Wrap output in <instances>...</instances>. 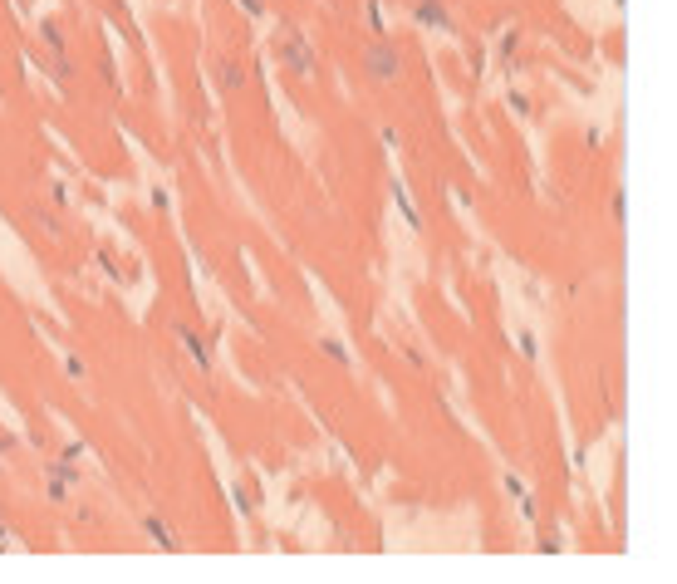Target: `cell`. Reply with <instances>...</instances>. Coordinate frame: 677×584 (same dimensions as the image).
<instances>
[{
	"mask_svg": "<svg viewBox=\"0 0 677 584\" xmlns=\"http://www.w3.org/2000/svg\"><path fill=\"white\" fill-rule=\"evenodd\" d=\"M275 59L290 69L294 79H314V74H319V54H314V44H309L294 25H280V30H275Z\"/></svg>",
	"mask_w": 677,
	"mask_h": 584,
	"instance_id": "obj_1",
	"label": "cell"
},
{
	"mask_svg": "<svg viewBox=\"0 0 677 584\" xmlns=\"http://www.w3.org/2000/svg\"><path fill=\"white\" fill-rule=\"evenodd\" d=\"M364 74H369V84H378V89L397 84V74H402V49H397L393 40H373V44L364 49Z\"/></svg>",
	"mask_w": 677,
	"mask_h": 584,
	"instance_id": "obj_2",
	"label": "cell"
},
{
	"mask_svg": "<svg viewBox=\"0 0 677 584\" xmlns=\"http://www.w3.org/2000/svg\"><path fill=\"white\" fill-rule=\"evenodd\" d=\"M25 226H30L35 236H44L49 246H64V236H69V231H64V216H59L54 206H44V201H30V206H25Z\"/></svg>",
	"mask_w": 677,
	"mask_h": 584,
	"instance_id": "obj_3",
	"label": "cell"
},
{
	"mask_svg": "<svg viewBox=\"0 0 677 584\" xmlns=\"http://www.w3.org/2000/svg\"><path fill=\"white\" fill-rule=\"evenodd\" d=\"M412 20L427 25V30H442V35L457 30V20H452V10H447L442 0H417V5H412Z\"/></svg>",
	"mask_w": 677,
	"mask_h": 584,
	"instance_id": "obj_4",
	"label": "cell"
},
{
	"mask_svg": "<svg viewBox=\"0 0 677 584\" xmlns=\"http://www.w3.org/2000/svg\"><path fill=\"white\" fill-rule=\"evenodd\" d=\"M211 74H216V84H221L226 94H241V89H246V79H251V74H246V64H241V59H231V54H221V59L211 64Z\"/></svg>",
	"mask_w": 677,
	"mask_h": 584,
	"instance_id": "obj_5",
	"label": "cell"
},
{
	"mask_svg": "<svg viewBox=\"0 0 677 584\" xmlns=\"http://www.w3.org/2000/svg\"><path fill=\"white\" fill-rule=\"evenodd\" d=\"M143 530H148V540H157V545H162L167 555H177V550H182L177 530L167 525V516H157V511H152V516H143Z\"/></svg>",
	"mask_w": 677,
	"mask_h": 584,
	"instance_id": "obj_6",
	"label": "cell"
},
{
	"mask_svg": "<svg viewBox=\"0 0 677 584\" xmlns=\"http://www.w3.org/2000/svg\"><path fill=\"white\" fill-rule=\"evenodd\" d=\"M177 344H182V354L192 359V364L201 369V374L211 369V349H206V339H196V334L187 329V324H177Z\"/></svg>",
	"mask_w": 677,
	"mask_h": 584,
	"instance_id": "obj_7",
	"label": "cell"
},
{
	"mask_svg": "<svg viewBox=\"0 0 677 584\" xmlns=\"http://www.w3.org/2000/svg\"><path fill=\"white\" fill-rule=\"evenodd\" d=\"M40 40H44V49H49V54H59V59L69 54V40H64V30H59L54 20H40Z\"/></svg>",
	"mask_w": 677,
	"mask_h": 584,
	"instance_id": "obj_8",
	"label": "cell"
},
{
	"mask_svg": "<svg viewBox=\"0 0 677 584\" xmlns=\"http://www.w3.org/2000/svg\"><path fill=\"white\" fill-rule=\"evenodd\" d=\"M393 201H397V211H402V221L412 226V231H422V216H417V206H412V196H407V187L393 177Z\"/></svg>",
	"mask_w": 677,
	"mask_h": 584,
	"instance_id": "obj_9",
	"label": "cell"
},
{
	"mask_svg": "<svg viewBox=\"0 0 677 584\" xmlns=\"http://www.w3.org/2000/svg\"><path fill=\"white\" fill-rule=\"evenodd\" d=\"M44 477H54V482H64V487H79V462L59 457V462H49V467H44Z\"/></svg>",
	"mask_w": 677,
	"mask_h": 584,
	"instance_id": "obj_10",
	"label": "cell"
},
{
	"mask_svg": "<svg viewBox=\"0 0 677 584\" xmlns=\"http://www.w3.org/2000/svg\"><path fill=\"white\" fill-rule=\"evenodd\" d=\"M535 550H540V555H560V550H565V540H560L555 530H540V535H535Z\"/></svg>",
	"mask_w": 677,
	"mask_h": 584,
	"instance_id": "obj_11",
	"label": "cell"
},
{
	"mask_svg": "<svg viewBox=\"0 0 677 584\" xmlns=\"http://www.w3.org/2000/svg\"><path fill=\"white\" fill-rule=\"evenodd\" d=\"M319 354H329V359H334V364H339V369H344V364H349V349H344V344H339V339H319Z\"/></svg>",
	"mask_w": 677,
	"mask_h": 584,
	"instance_id": "obj_12",
	"label": "cell"
},
{
	"mask_svg": "<svg viewBox=\"0 0 677 584\" xmlns=\"http://www.w3.org/2000/svg\"><path fill=\"white\" fill-rule=\"evenodd\" d=\"M505 103H510V113H515V118H530V94L510 89V94H505Z\"/></svg>",
	"mask_w": 677,
	"mask_h": 584,
	"instance_id": "obj_13",
	"label": "cell"
},
{
	"mask_svg": "<svg viewBox=\"0 0 677 584\" xmlns=\"http://www.w3.org/2000/svg\"><path fill=\"white\" fill-rule=\"evenodd\" d=\"M515 344H520V354H525V359H540V339H535L530 329H525V334H515Z\"/></svg>",
	"mask_w": 677,
	"mask_h": 584,
	"instance_id": "obj_14",
	"label": "cell"
},
{
	"mask_svg": "<svg viewBox=\"0 0 677 584\" xmlns=\"http://www.w3.org/2000/svg\"><path fill=\"white\" fill-rule=\"evenodd\" d=\"M515 501H520V520H530V525H535V520H540V506H535V496L525 491V496H515Z\"/></svg>",
	"mask_w": 677,
	"mask_h": 584,
	"instance_id": "obj_15",
	"label": "cell"
},
{
	"mask_svg": "<svg viewBox=\"0 0 677 584\" xmlns=\"http://www.w3.org/2000/svg\"><path fill=\"white\" fill-rule=\"evenodd\" d=\"M623 211H628V196L613 192V196H609V216H613V221H623Z\"/></svg>",
	"mask_w": 677,
	"mask_h": 584,
	"instance_id": "obj_16",
	"label": "cell"
},
{
	"mask_svg": "<svg viewBox=\"0 0 677 584\" xmlns=\"http://www.w3.org/2000/svg\"><path fill=\"white\" fill-rule=\"evenodd\" d=\"M364 15H369V25H373V30H383V0H369V10H364Z\"/></svg>",
	"mask_w": 677,
	"mask_h": 584,
	"instance_id": "obj_17",
	"label": "cell"
},
{
	"mask_svg": "<svg viewBox=\"0 0 677 584\" xmlns=\"http://www.w3.org/2000/svg\"><path fill=\"white\" fill-rule=\"evenodd\" d=\"M496 54H501V59L510 64V54H515V30H510V35H501V44H496Z\"/></svg>",
	"mask_w": 677,
	"mask_h": 584,
	"instance_id": "obj_18",
	"label": "cell"
},
{
	"mask_svg": "<svg viewBox=\"0 0 677 584\" xmlns=\"http://www.w3.org/2000/svg\"><path fill=\"white\" fill-rule=\"evenodd\" d=\"M64 374H69V379H84L89 369H84V359H79V354H69V359H64Z\"/></svg>",
	"mask_w": 677,
	"mask_h": 584,
	"instance_id": "obj_19",
	"label": "cell"
},
{
	"mask_svg": "<svg viewBox=\"0 0 677 584\" xmlns=\"http://www.w3.org/2000/svg\"><path fill=\"white\" fill-rule=\"evenodd\" d=\"M236 5H241L251 20H265V0H236Z\"/></svg>",
	"mask_w": 677,
	"mask_h": 584,
	"instance_id": "obj_20",
	"label": "cell"
},
{
	"mask_svg": "<svg viewBox=\"0 0 677 584\" xmlns=\"http://www.w3.org/2000/svg\"><path fill=\"white\" fill-rule=\"evenodd\" d=\"M44 491H49V501H69V491H74V487H64V482L49 477V487H44Z\"/></svg>",
	"mask_w": 677,
	"mask_h": 584,
	"instance_id": "obj_21",
	"label": "cell"
},
{
	"mask_svg": "<svg viewBox=\"0 0 677 584\" xmlns=\"http://www.w3.org/2000/svg\"><path fill=\"white\" fill-rule=\"evenodd\" d=\"M231 501H236V511H241V516H251V511H256V501H251L246 491H231Z\"/></svg>",
	"mask_w": 677,
	"mask_h": 584,
	"instance_id": "obj_22",
	"label": "cell"
},
{
	"mask_svg": "<svg viewBox=\"0 0 677 584\" xmlns=\"http://www.w3.org/2000/svg\"><path fill=\"white\" fill-rule=\"evenodd\" d=\"M98 266H103V270H108V275H113V280H118V261H113V256H108V251H98Z\"/></svg>",
	"mask_w": 677,
	"mask_h": 584,
	"instance_id": "obj_23",
	"label": "cell"
},
{
	"mask_svg": "<svg viewBox=\"0 0 677 584\" xmlns=\"http://www.w3.org/2000/svg\"><path fill=\"white\" fill-rule=\"evenodd\" d=\"M505 496H525V482H520V477H505Z\"/></svg>",
	"mask_w": 677,
	"mask_h": 584,
	"instance_id": "obj_24",
	"label": "cell"
},
{
	"mask_svg": "<svg viewBox=\"0 0 677 584\" xmlns=\"http://www.w3.org/2000/svg\"><path fill=\"white\" fill-rule=\"evenodd\" d=\"M10 452H15V437H5V432H0V457H10Z\"/></svg>",
	"mask_w": 677,
	"mask_h": 584,
	"instance_id": "obj_25",
	"label": "cell"
},
{
	"mask_svg": "<svg viewBox=\"0 0 677 584\" xmlns=\"http://www.w3.org/2000/svg\"><path fill=\"white\" fill-rule=\"evenodd\" d=\"M0 550H10V530L5 525H0Z\"/></svg>",
	"mask_w": 677,
	"mask_h": 584,
	"instance_id": "obj_26",
	"label": "cell"
}]
</instances>
